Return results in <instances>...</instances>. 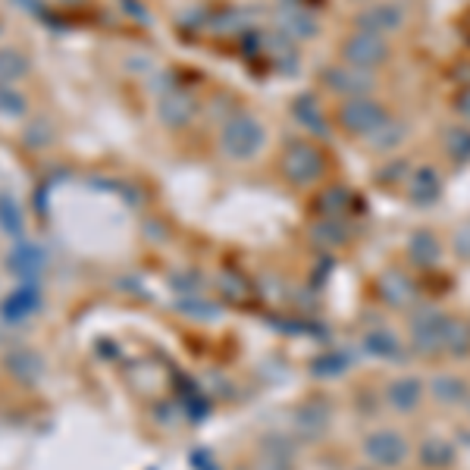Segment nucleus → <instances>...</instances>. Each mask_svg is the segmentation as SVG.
Here are the masks:
<instances>
[{"mask_svg":"<svg viewBox=\"0 0 470 470\" xmlns=\"http://www.w3.org/2000/svg\"><path fill=\"white\" fill-rule=\"evenodd\" d=\"M198 113V104L195 98L186 91V88H170L167 94L161 98V119L170 126V129H182L188 126Z\"/></svg>","mask_w":470,"mask_h":470,"instance_id":"obj_9","label":"nucleus"},{"mask_svg":"<svg viewBox=\"0 0 470 470\" xmlns=\"http://www.w3.org/2000/svg\"><path fill=\"white\" fill-rule=\"evenodd\" d=\"M405 173H408V163H405V161H389L377 173V179H379V186H396V182H405Z\"/></svg>","mask_w":470,"mask_h":470,"instance_id":"obj_34","label":"nucleus"},{"mask_svg":"<svg viewBox=\"0 0 470 470\" xmlns=\"http://www.w3.org/2000/svg\"><path fill=\"white\" fill-rule=\"evenodd\" d=\"M295 446L285 436H270L260 448V470H292Z\"/></svg>","mask_w":470,"mask_h":470,"instance_id":"obj_19","label":"nucleus"},{"mask_svg":"<svg viewBox=\"0 0 470 470\" xmlns=\"http://www.w3.org/2000/svg\"><path fill=\"white\" fill-rule=\"evenodd\" d=\"M279 170L292 186H317L323 179V170H326V157L317 144L292 142L279 157Z\"/></svg>","mask_w":470,"mask_h":470,"instance_id":"obj_2","label":"nucleus"},{"mask_svg":"<svg viewBox=\"0 0 470 470\" xmlns=\"http://www.w3.org/2000/svg\"><path fill=\"white\" fill-rule=\"evenodd\" d=\"M446 320L448 317L436 308H423L421 314H414L411 320V339L414 348L423 354H436L442 352V333H446Z\"/></svg>","mask_w":470,"mask_h":470,"instance_id":"obj_8","label":"nucleus"},{"mask_svg":"<svg viewBox=\"0 0 470 470\" xmlns=\"http://www.w3.org/2000/svg\"><path fill=\"white\" fill-rule=\"evenodd\" d=\"M329 430V408L323 402H308L295 411V436L304 442L320 440Z\"/></svg>","mask_w":470,"mask_h":470,"instance_id":"obj_11","label":"nucleus"},{"mask_svg":"<svg viewBox=\"0 0 470 470\" xmlns=\"http://www.w3.org/2000/svg\"><path fill=\"white\" fill-rule=\"evenodd\" d=\"M266 144V129L254 113H232L220 129V151L232 161H251Z\"/></svg>","mask_w":470,"mask_h":470,"instance_id":"obj_1","label":"nucleus"},{"mask_svg":"<svg viewBox=\"0 0 470 470\" xmlns=\"http://www.w3.org/2000/svg\"><path fill=\"white\" fill-rule=\"evenodd\" d=\"M314 241L320 248H339L345 245V223L342 220H329V217H320V223H314Z\"/></svg>","mask_w":470,"mask_h":470,"instance_id":"obj_25","label":"nucleus"},{"mask_svg":"<svg viewBox=\"0 0 470 470\" xmlns=\"http://www.w3.org/2000/svg\"><path fill=\"white\" fill-rule=\"evenodd\" d=\"M364 345H367V352H370L373 358H386V361L402 358V345H398V339L392 333H370Z\"/></svg>","mask_w":470,"mask_h":470,"instance_id":"obj_28","label":"nucleus"},{"mask_svg":"<svg viewBox=\"0 0 470 470\" xmlns=\"http://www.w3.org/2000/svg\"><path fill=\"white\" fill-rule=\"evenodd\" d=\"M0 110H4L6 117H22L25 113V98L16 88L6 85V82H0Z\"/></svg>","mask_w":470,"mask_h":470,"instance_id":"obj_31","label":"nucleus"},{"mask_svg":"<svg viewBox=\"0 0 470 470\" xmlns=\"http://www.w3.org/2000/svg\"><path fill=\"white\" fill-rule=\"evenodd\" d=\"M345 370H348L345 354H326V358H320V364H314V373H320V377H335V373Z\"/></svg>","mask_w":470,"mask_h":470,"instance_id":"obj_33","label":"nucleus"},{"mask_svg":"<svg viewBox=\"0 0 470 470\" xmlns=\"http://www.w3.org/2000/svg\"><path fill=\"white\" fill-rule=\"evenodd\" d=\"M6 367L13 370V377L25 379V383H31V379H38V373H41V361H38V354L31 352H16L6 358Z\"/></svg>","mask_w":470,"mask_h":470,"instance_id":"obj_29","label":"nucleus"},{"mask_svg":"<svg viewBox=\"0 0 470 470\" xmlns=\"http://www.w3.org/2000/svg\"><path fill=\"white\" fill-rule=\"evenodd\" d=\"M339 54H342V63H348V66L364 69V73H373V69H379V66H386V63H389L392 48H389V38L373 35V31L354 29L352 35L342 41Z\"/></svg>","mask_w":470,"mask_h":470,"instance_id":"obj_3","label":"nucleus"},{"mask_svg":"<svg viewBox=\"0 0 470 470\" xmlns=\"http://www.w3.org/2000/svg\"><path fill=\"white\" fill-rule=\"evenodd\" d=\"M352 207V192L345 186H326L320 195H317V211L320 217H329V220H342Z\"/></svg>","mask_w":470,"mask_h":470,"instance_id":"obj_21","label":"nucleus"},{"mask_svg":"<svg viewBox=\"0 0 470 470\" xmlns=\"http://www.w3.org/2000/svg\"><path fill=\"white\" fill-rule=\"evenodd\" d=\"M455 248H458L461 257H470V230H461L455 235Z\"/></svg>","mask_w":470,"mask_h":470,"instance_id":"obj_37","label":"nucleus"},{"mask_svg":"<svg viewBox=\"0 0 470 470\" xmlns=\"http://www.w3.org/2000/svg\"><path fill=\"white\" fill-rule=\"evenodd\" d=\"M452 107H455V113H458L461 119H467V123H470V82L458 88V94H455Z\"/></svg>","mask_w":470,"mask_h":470,"instance_id":"obj_36","label":"nucleus"},{"mask_svg":"<svg viewBox=\"0 0 470 470\" xmlns=\"http://www.w3.org/2000/svg\"><path fill=\"white\" fill-rule=\"evenodd\" d=\"M442 142H446V154L452 157L455 163L470 161V126H455V129H448Z\"/></svg>","mask_w":470,"mask_h":470,"instance_id":"obj_26","label":"nucleus"},{"mask_svg":"<svg viewBox=\"0 0 470 470\" xmlns=\"http://www.w3.org/2000/svg\"><path fill=\"white\" fill-rule=\"evenodd\" d=\"M386 119H389V110H386L377 98H370V94H367V98L342 100L339 110H335V123H339L348 135H361V138L373 135Z\"/></svg>","mask_w":470,"mask_h":470,"instance_id":"obj_4","label":"nucleus"},{"mask_svg":"<svg viewBox=\"0 0 470 470\" xmlns=\"http://www.w3.org/2000/svg\"><path fill=\"white\" fill-rule=\"evenodd\" d=\"M0 230L10 235V239L22 241V232H25L22 207H19V201L13 198L10 192H0Z\"/></svg>","mask_w":470,"mask_h":470,"instance_id":"obj_22","label":"nucleus"},{"mask_svg":"<svg viewBox=\"0 0 470 470\" xmlns=\"http://www.w3.org/2000/svg\"><path fill=\"white\" fill-rule=\"evenodd\" d=\"M48 188H50V182H41V188L35 192V205H38V213H48Z\"/></svg>","mask_w":470,"mask_h":470,"instance_id":"obj_38","label":"nucleus"},{"mask_svg":"<svg viewBox=\"0 0 470 470\" xmlns=\"http://www.w3.org/2000/svg\"><path fill=\"white\" fill-rule=\"evenodd\" d=\"M292 117L304 126V129H314V132H323V138H329V123L323 117V107L314 94H298L292 100Z\"/></svg>","mask_w":470,"mask_h":470,"instance_id":"obj_17","label":"nucleus"},{"mask_svg":"<svg viewBox=\"0 0 470 470\" xmlns=\"http://www.w3.org/2000/svg\"><path fill=\"white\" fill-rule=\"evenodd\" d=\"M421 465L430 470H446L455 465V446L442 436H430L421 442Z\"/></svg>","mask_w":470,"mask_h":470,"instance_id":"obj_20","label":"nucleus"},{"mask_svg":"<svg viewBox=\"0 0 470 470\" xmlns=\"http://www.w3.org/2000/svg\"><path fill=\"white\" fill-rule=\"evenodd\" d=\"M433 396L446 405H458L467 398V383L461 377H436L433 379Z\"/></svg>","mask_w":470,"mask_h":470,"instance_id":"obj_27","label":"nucleus"},{"mask_svg":"<svg viewBox=\"0 0 470 470\" xmlns=\"http://www.w3.org/2000/svg\"><path fill=\"white\" fill-rule=\"evenodd\" d=\"M276 19H279V31H283V35H289L292 41H310V38L317 35L314 10H308V6H301V4L283 6Z\"/></svg>","mask_w":470,"mask_h":470,"instance_id":"obj_10","label":"nucleus"},{"mask_svg":"<svg viewBox=\"0 0 470 470\" xmlns=\"http://www.w3.org/2000/svg\"><path fill=\"white\" fill-rule=\"evenodd\" d=\"M405 22H408V13L398 4H370L354 16V29L373 31V35H383V38L402 31Z\"/></svg>","mask_w":470,"mask_h":470,"instance_id":"obj_6","label":"nucleus"},{"mask_svg":"<svg viewBox=\"0 0 470 470\" xmlns=\"http://www.w3.org/2000/svg\"><path fill=\"white\" fill-rule=\"evenodd\" d=\"M405 135H408V126L398 123V119H386L373 135H367V144H370L373 151H392L405 142Z\"/></svg>","mask_w":470,"mask_h":470,"instance_id":"obj_23","label":"nucleus"},{"mask_svg":"<svg viewBox=\"0 0 470 470\" xmlns=\"http://www.w3.org/2000/svg\"><path fill=\"white\" fill-rule=\"evenodd\" d=\"M38 304H41V292H38V283L31 279V283H22L10 298H6L0 314H4V320L16 323V320H25L31 310H38Z\"/></svg>","mask_w":470,"mask_h":470,"instance_id":"obj_15","label":"nucleus"},{"mask_svg":"<svg viewBox=\"0 0 470 470\" xmlns=\"http://www.w3.org/2000/svg\"><path fill=\"white\" fill-rule=\"evenodd\" d=\"M442 352H448V354H467L470 352V323L448 317L446 333H442Z\"/></svg>","mask_w":470,"mask_h":470,"instance_id":"obj_24","label":"nucleus"},{"mask_svg":"<svg viewBox=\"0 0 470 470\" xmlns=\"http://www.w3.org/2000/svg\"><path fill=\"white\" fill-rule=\"evenodd\" d=\"M423 398V383L414 377H402V379H392L386 386V402L398 411V414H411V411L421 405Z\"/></svg>","mask_w":470,"mask_h":470,"instance_id":"obj_13","label":"nucleus"},{"mask_svg":"<svg viewBox=\"0 0 470 470\" xmlns=\"http://www.w3.org/2000/svg\"><path fill=\"white\" fill-rule=\"evenodd\" d=\"M29 73V60L19 50H0V82H16Z\"/></svg>","mask_w":470,"mask_h":470,"instance_id":"obj_30","label":"nucleus"},{"mask_svg":"<svg viewBox=\"0 0 470 470\" xmlns=\"http://www.w3.org/2000/svg\"><path fill=\"white\" fill-rule=\"evenodd\" d=\"M364 470H370V467H364Z\"/></svg>","mask_w":470,"mask_h":470,"instance_id":"obj_39","label":"nucleus"},{"mask_svg":"<svg viewBox=\"0 0 470 470\" xmlns=\"http://www.w3.org/2000/svg\"><path fill=\"white\" fill-rule=\"evenodd\" d=\"M377 292L386 304H392V308H405V304L414 301V283H411L402 270H386L377 283Z\"/></svg>","mask_w":470,"mask_h":470,"instance_id":"obj_14","label":"nucleus"},{"mask_svg":"<svg viewBox=\"0 0 470 470\" xmlns=\"http://www.w3.org/2000/svg\"><path fill=\"white\" fill-rule=\"evenodd\" d=\"M364 455L377 467H398L408 458V442H405V436L396 433V430H379V433L367 436Z\"/></svg>","mask_w":470,"mask_h":470,"instance_id":"obj_7","label":"nucleus"},{"mask_svg":"<svg viewBox=\"0 0 470 470\" xmlns=\"http://www.w3.org/2000/svg\"><path fill=\"white\" fill-rule=\"evenodd\" d=\"M405 186H408V198L414 201V205H421V207L440 201V195H442V179H440V173H436L433 167L414 170Z\"/></svg>","mask_w":470,"mask_h":470,"instance_id":"obj_12","label":"nucleus"},{"mask_svg":"<svg viewBox=\"0 0 470 470\" xmlns=\"http://www.w3.org/2000/svg\"><path fill=\"white\" fill-rule=\"evenodd\" d=\"M408 257H411V264H417L421 270L436 266V264H440V257H442L440 239H436L433 232H427V230L414 232V235H411V241H408Z\"/></svg>","mask_w":470,"mask_h":470,"instance_id":"obj_18","label":"nucleus"},{"mask_svg":"<svg viewBox=\"0 0 470 470\" xmlns=\"http://www.w3.org/2000/svg\"><path fill=\"white\" fill-rule=\"evenodd\" d=\"M179 310L188 317H201V320H213L217 317V308L207 301H195V298H186V301H179Z\"/></svg>","mask_w":470,"mask_h":470,"instance_id":"obj_35","label":"nucleus"},{"mask_svg":"<svg viewBox=\"0 0 470 470\" xmlns=\"http://www.w3.org/2000/svg\"><path fill=\"white\" fill-rule=\"evenodd\" d=\"M220 292H223L230 301L239 304V301H245V298H248V283L239 276V273L230 270V273H223V276H220Z\"/></svg>","mask_w":470,"mask_h":470,"instance_id":"obj_32","label":"nucleus"},{"mask_svg":"<svg viewBox=\"0 0 470 470\" xmlns=\"http://www.w3.org/2000/svg\"><path fill=\"white\" fill-rule=\"evenodd\" d=\"M44 264H48L44 251L38 245H29V241H19V248L10 254V270L16 273L22 283H31V279H38V273L44 270Z\"/></svg>","mask_w":470,"mask_h":470,"instance_id":"obj_16","label":"nucleus"},{"mask_svg":"<svg viewBox=\"0 0 470 470\" xmlns=\"http://www.w3.org/2000/svg\"><path fill=\"white\" fill-rule=\"evenodd\" d=\"M320 79H323V85H326V91H333L335 98H342V100L367 98V94L377 88L373 73L354 69V66H348V63H333V66H326Z\"/></svg>","mask_w":470,"mask_h":470,"instance_id":"obj_5","label":"nucleus"}]
</instances>
